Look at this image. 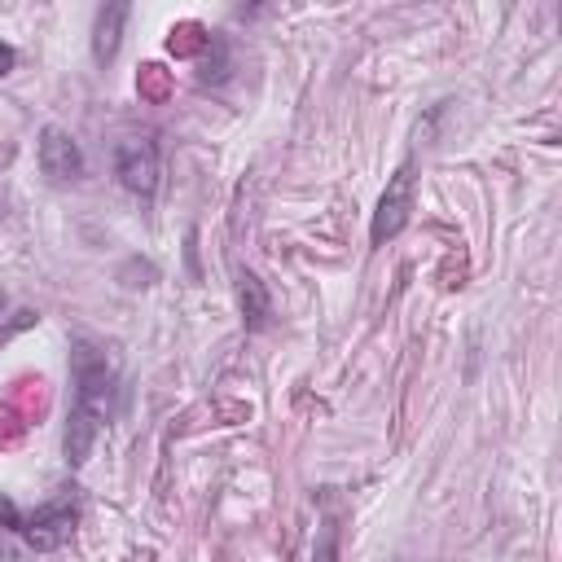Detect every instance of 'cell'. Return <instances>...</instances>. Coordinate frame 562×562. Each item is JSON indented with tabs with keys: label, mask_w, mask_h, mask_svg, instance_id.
Wrapping results in <instances>:
<instances>
[{
	"label": "cell",
	"mask_w": 562,
	"mask_h": 562,
	"mask_svg": "<svg viewBox=\"0 0 562 562\" xmlns=\"http://www.w3.org/2000/svg\"><path fill=\"white\" fill-rule=\"evenodd\" d=\"M0 562H18V553H13V544H4V540H0Z\"/></svg>",
	"instance_id": "30bf717a"
},
{
	"label": "cell",
	"mask_w": 562,
	"mask_h": 562,
	"mask_svg": "<svg viewBox=\"0 0 562 562\" xmlns=\"http://www.w3.org/2000/svg\"><path fill=\"white\" fill-rule=\"evenodd\" d=\"M132 4H105L97 9V22H92V61L97 66H110L119 57V44H123V22H127Z\"/></svg>",
	"instance_id": "8992f818"
},
{
	"label": "cell",
	"mask_w": 562,
	"mask_h": 562,
	"mask_svg": "<svg viewBox=\"0 0 562 562\" xmlns=\"http://www.w3.org/2000/svg\"><path fill=\"white\" fill-rule=\"evenodd\" d=\"M211 35L202 31V26H193V22H184L180 31H171V53H193L198 44H206Z\"/></svg>",
	"instance_id": "ba28073f"
},
{
	"label": "cell",
	"mask_w": 562,
	"mask_h": 562,
	"mask_svg": "<svg viewBox=\"0 0 562 562\" xmlns=\"http://www.w3.org/2000/svg\"><path fill=\"white\" fill-rule=\"evenodd\" d=\"M35 154H40V171L53 176V180H79L83 176V149H79V140L66 127H57V123H48L40 132V149Z\"/></svg>",
	"instance_id": "5b68a950"
},
{
	"label": "cell",
	"mask_w": 562,
	"mask_h": 562,
	"mask_svg": "<svg viewBox=\"0 0 562 562\" xmlns=\"http://www.w3.org/2000/svg\"><path fill=\"white\" fill-rule=\"evenodd\" d=\"M158 171H162V162H158V140L154 136H123L114 145V176L127 193L154 198Z\"/></svg>",
	"instance_id": "277c9868"
},
{
	"label": "cell",
	"mask_w": 562,
	"mask_h": 562,
	"mask_svg": "<svg viewBox=\"0 0 562 562\" xmlns=\"http://www.w3.org/2000/svg\"><path fill=\"white\" fill-rule=\"evenodd\" d=\"M75 527H79V505H75V496H57V501L40 505L35 514H22V509H18V522H13L9 531H18L35 553H53V549H61V544L75 536Z\"/></svg>",
	"instance_id": "7a4b0ae2"
},
{
	"label": "cell",
	"mask_w": 562,
	"mask_h": 562,
	"mask_svg": "<svg viewBox=\"0 0 562 562\" xmlns=\"http://www.w3.org/2000/svg\"><path fill=\"white\" fill-rule=\"evenodd\" d=\"M70 378H75V404H70V417H66L61 452H66V465H83L92 443H97V435L114 417L119 369H114V360L97 342L75 338V347H70Z\"/></svg>",
	"instance_id": "6da1fadb"
},
{
	"label": "cell",
	"mask_w": 562,
	"mask_h": 562,
	"mask_svg": "<svg viewBox=\"0 0 562 562\" xmlns=\"http://www.w3.org/2000/svg\"><path fill=\"white\" fill-rule=\"evenodd\" d=\"M0 312H4V290H0Z\"/></svg>",
	"instance_id": "8fae6325"
},
{
	"label": "cell",
	"mask_w": 562,
	"mask_h": 562,
	"mask_svg": "<svg viewBox=\"0 0 562 562\" xmlns=\"http://www.w3.org/2000/svg\"><path fill=\"white\" fill-rule=\"evenodd\" d=\"M237 299H241V316L250 329H259L268 316H272V303H268V290L255 272H237Z\"/></svg>",
	"instance_id": "52a82bcc"
},
{
	"label": "cell",
	"mask_w": 562,
	"mask_h": 562,
	"mask_svg": "<svg viewBox=\"0 0 562 562\" xmlns=\"http://www.w3.org/2000/svg\"><path fill=\"white\" fill-rule=\"evenodd\" d=\"M13 66H18V53H13V48H9L4 40H0V79H4V75L13 70Z\"/></svg>",
	"instance_id": "9c48e42d"
},
{
	"label": "cell",
	"mask_w": 562,
	"mask_h": 562,
	"mask_svg": "<svg viewBox=\"0 0 562 562\" xmlns=\"http://www.w3.org/2000/svg\"><path fill=\"white\" fill-rule=\"evenodd\" d=\"M413 198H417V167H413V158H404L395 167V176L386 180L382 198H378V211H373V224H369V241L373 246H386L391 237L404 233V224L413 215Z\"/></svg>",
	"instance_id": "3957f363"
}]
</instances>
